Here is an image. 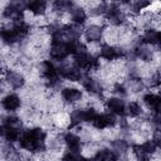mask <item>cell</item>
Segmentation results:
<instances>
[{
  "label": "cell",
  "instance_id": "cell-1",
  "mask_svg": "<svg viewBox=\"0 0 161 161\" xmlns=\"http://www.w3.org/2000/svg\"><path fill=\"white\" fill-rule=\"evenodd\" d=\"M69 54H70V50H69L68 40L52 42L50 49H49V55L52 59L58 60V62H63Z\"/></svg>",
  "mask_w": 161,
  "mask_h": 161
},
{
  "label": "cell",
  "instance_id": "cell-2",
  "mask_svg": "<svg viewBox=\"0 0 161 161\" xmlns=\"http://www.w3.org/2000/svg\"><path fill=\"white\" fill-rule=\"evenodd\" d=\"M126 103L119 98V97H111L106 101V107L107 109L113 113L114 116H121L123 117L126 114Z\"/></svg>",
  "mask_w": 161,
  "mask_h": 161
},
{
  "label": "cell",
  "instance_id": "cell-3",
  "mask_svg": "<svg viewBox=\"0 0 161 161\" xmlns=\"http://www.w3.org/2000/svg\"><path fill=\"white\" fill-rule=\"evenodd\" d=\"M97 130H104L107 127H112L116 125V117L113 113H101L97 114L96 119L92 123Z\"/></svg>",
  "mask_w": 161,
  "mask_h": 161
},
{
  "label": "cell",
  "instance_id": "cell-4",
  "mask_svg": "<svg viewBox=\"0 0 161 161\" xmlns=\"http://www.w3.org/2000/svg\"><path fill=\"white\" fill-rule=\"evenodd\" d=\"M63 141L68 148V151L72 152H80L82 150V140L80 137L74 132H67L63 136Z\"/></svg>",
  "mask_w": 161,
  "mask_h": 161
},
{
  "label": "cell",
  "instance_id": "cell-5",
  "mask_svg": "<svg viewBox=\"0 0 161 161\" xmlns=\"http://www.w3.org/2000/svg\"><path fill=\"white\" fill-rule=\"evenodd\" d=\"M62 98L67 103L74 104V103H78L83 98V94L79 89H77L74 87H65L62 89Z\"/></svg>",
  "mask_w": 161,
  "mask_h": 161
},
{
  "label": "cell",
  "instance_id": "cell-6",
  "mask_svg": "<svg viewBox=\"0 0 161 161\" xmlns=\"http://www.w3.org/2000/svg\"><path fill=\"white\" fill-rule=\"evenodd\" d=\"M21 132L23 131H20V128H18V127L8 126V125H3L1 126V135H3L4 140L8 143H13V142L19 141Z\"/></svg>",
  "mask_w": 161,
  "mask_h": 161
},
{
  "label": "cell",
  "instance_id": "cell-7",
  "mask_svg": "<svg viewBox=\"0 0 161 161\" xmlns=\"http://www.w3.org/2000/svg\"><path fill=\"white\" fill-rule=\"evenodd\" d=\"M1 103H3V107H4L6 111L13 112V111L19 109V107L21 106V99H20V97H19L18 94L9 93V94H6V96L3 98Z\"/></svg>",
  "mask_w": 161,
  "mask_h": 161
},
{
  "label": "cell",
  "instance_id": "cell-8",
  "mask_svg": "<svg viewBox=\"0 0 161 161\" xmlns=\"http://www.w3.org/2000/svg\"><path fill=\"white\" fill-rule=\"evenodd\" d=\"M47 8H48V4L42 0H34V1L26 3V10L35 16H44V14L48 10Z\"/></svg>",
  "mask_w": 161,
  "mask_h": 161
},
{
  "label": "cell",
  "instance_id": "cell-9",
  "mask_svg": "<svg viewBox=\"0 0 161 161\" xmlns=\"http://www.w3.org/2000/svg\"><path fill=\"white\" fill-rule=\"evenodd\" d=\"M104 31H103V28L102 26H98V25H89L86 30H84V36L88 42L91 43H97L102 39Z\"/></svg>",
  "mask_w": 161,
  "mask_h": 161
},
{
  "label": "cell",
  "instance_id": "cell-10",
  "mask_svg": "<svg viewBox=\"0 0 161 161\" xmlns=\"http://www.w3.org/2000/svg\"><path fill=\"white\" fill-rule=\"evenodd\" d=\"M1 39H3V42H4L5 44L13 45V44H15L16 42H19L21 38L19 36V34L15 31V29H14L13 25H11V26L4 28V29L1 30Z\"/></svg>",
  "mask_w": 161,
  "mask_h": 161
},
{
  "label": "cell",
  "instance_id": "cell-11",
  "mask_svg": "<svg viewBox=\"0 0 161 161\" xmlns=\"http://www.w3.org/2000/svg\"><path fill=\"white\" fill-rule=\"evenodd\" d=\"M69 14H70V19H72L73 24L83 25L86 23V20H87V13H86V10L82 6L74 5Z\"/></svg>",
  "mask_w": 161,
  "mask_h": 161
},
{
  "label": "cell",
  "instance_id": "cell-12",
  "mask_svg": "<svg viewBox=\"0 0 161 161\" xmlns=\"http://www.w3.org/2000/svg\"><path fill=\"white\" fill-rule=\"evenodd\" d=\"M96 161H117L119 156L112 148H101L93 156Z\"/></svg>",
  "mask_w": 161,
  "mask_h": 161
},
{
  "label": "cell",
  "instance_id": "cell-13",
  "mask_svg": "<svg viewBox=\"0 0 161 161\" xmlns=\"http://www.w3.org/2000/svg\"><path fill=\"white\" fill-rule=\"evenodd\" d=\"M6 82L9 86H11L13 88H21L25 83V79L23 77V74L18 73V72H8L6 73Z\"/></svg>",
  "mask_w": 161,
  "mask_h": 161
},
{
  "label": "cell",
  "instance_id": "cell-14",
  "mask_svg": "<svg viewBox=\"0 0 161 161\" xmlns=\"http://www.w3.org/2000/svg\"><path fill=\"white\" fill-rule=\"evenodd\" d=\"M158 35L160 31H157L156 29H146L143 35H142V44L146 45H157L158 44Z\"/></svg>",
  "mask_w": 161,
  "mask_h": 161
},
{
  "label": "cell",
  "instance_id": "cell-15",
  "mask_svg": "<svg viewBox=\"0 0 161 161\" xmlns=\"http://www.w3.org/2000/svg\"><path fill=\"white\" fill-rule=\"evenodd\" d=\"M111 146H112V150H113L118 156H122V155L126 153V151H127V148H128V142L125 141V140L118 138V140H113L112 143H111Z\"/></svg>",
  "mask_w": 161,
  "mask_h": 161
},
{
  "label": "cell",
  "instance_id": "cell-16",
  "mask_svg": "<svg viewBox=\"0 0 161 161\" xmlns=\"http://www.w3.org/2000/svg\"><path fill=\"white\" fill-rule=\"evenodd\" d=\"M141 113H142V107H141L137 102L133 101V102H130V103L126 106V114H128V116L136 118V117L141 116Z\"/></svg>",
  "mask_w": 161,
  "mask_h": 161
},
{
  "label": "cell",
  "instance_id": "cell-17",
  "mask_svg": "<svg viewBox=\"0 0 161 161\" xmlns=\"http://www.w3.org/2000/svg\"><path fill=\"white\" fill-rule=\"evenodd\" d=\"M113 92H114L117 96H119V97H125V96L127 94L126 87H125L123 84H121V83H116V84L113 86Z\"/></svg>",
  "mask_w": 161,
  "mask_h": 161
},
{
  "label": "cell",
  "instance_id": "cell-18",
  "mask_svg": "<svg viewBox=\"0 0 161 161\" xmlns=\"http://www.w3.org/2000/svg\"><path fill=\"white\" fill-rule=\"evenodd\" d=\"M151 125H153L156 128L161 130V113L158 112H153L152 116H151Z\"/></svg>",
  "mask_w": 161,
  "mask_h": 161
},
{
  "label": "cell",
  "instance_id": "cell-19",
  "mask_svg": "<svg viewBox=\"0 0 161 161\" xmlns=\"http://www.w3.org/2000/svg\"><path fill=\"white\" fill-rule=\"evenodd\" d=\"M152 141H153V143L156 145V147L161 148V130H158V128H157L156 131H153Z\"/></svg>",
  "mask_w": 161,
  "mask_h": 161
},
{
  "label": "cell",
  "instance_id": "cell-20",
  "mask_svg": "<svg viewBox=\"0 0 161 161\" xmlns=\"http://www.w3.org/2000/svg\"><path fill=\"white\" fill-rule=\"evenodd\" d=\"M157 45H158V49L161 50V31H160V35H158V44Z\"/></svg>",
  "mask_w": 161,
  "mask_h": 161
}]
</instances>
